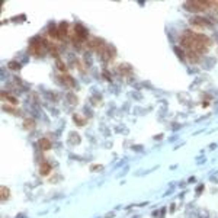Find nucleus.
I'll list each match as a JSON object with an SVG mask.
<instances>
[{
  "label": "nucleus",
  "instance_id": "nucleus-1",
  "mask_svg": "<svg viewBox=\"0 0 218 218\" xmlns=\"http://www.w3.org/2000/svg\"><path fill=\"white\" fill-rule=\"evenodd\" d=\"M182 45L186 47L191 52H196V54H202L205 52L208 45H210V39L205 38L204 35L199 34H193L191 31H188V34L182 38Z\"/></svg>",
  "mask_w": 218,
  "mask_h": 218
},
{
  "label": "nucleus",
  "instance_id": "nucleus-2",
  "mask_svg": "<svg viewBox=\"0 0 218 218\" xmlns=\"http://www.w3.org/2000/svg\"><path fill=\"white\" fill-rule=\"evenodd\" d=\"M76 36L79 38V41H83L87 38V31L82 25H76Z\"/></svg>",
  "mask_w": 218,
  "mask_h": 218
},
{
  "label": "nucleus",
  "instance_id": "nucleus-3",
  "mask_svg": "<svg viewBox=\"0 0 218 218\" xmlns=\"http://www.w3.org/2000/svg\"><path fill=\"white\" fill-rule=\"evenodd\" d=\"M42 51V45L41 44H38V41H34L31 44V52L35 54V55H39Z\"/></svg>",
  "mask_w": 218,
  "mask_h": 218
},
{
  "label": "nucleus",
  "instance_id": "nucleus-4",
  "mask_svg": "<svg viewBox=\"0 0 218 218\" xmlns=\"http://www.w3.org/2000/svg\"><path fill=\"white\" fill-rule=\"evenodd\" d=\"M39 148H41V150H50L51 148V141L50 140H48V138H41V140H39Z\"/></svg>",
  "mask_w": 218,
  "mask_h": 218
},
{
  "label": "nucleus",
  "instance_id": "nucleus-5",
  "mask_svg": "<svg viewBox=\"0 0 218 218\" xmlns=\"http://www.w3.org/2000/svg\"><path fill=\"white\" fill-rule=\"evenodd\" d=\"M192 25L201 29V28H205V26L208 25V23L205 22V19H201V17H195V19H192Z\"/></svg>",
  "mask_w": 218,
  "mask_h": 218
},
{
  "label": "nucleus",
  "instance_id": "nucleus-6",
  "mask_svg": "<svg viewBox=\"0 0 218 218\" xmlns=\"http://www.w3.org/2000/svg\"><path fill=\"white\" fill-rule=\"evenodd\" d=\"M39 173H41L42 176H48L51 173V166L48 163H42L41 167H39Z\"/></svg>",
  "mask_w": 218,
  "mask_h": 218
},
{
  "label": "nucleus",
  "instance_id": "nucleus-7",
  "mask_svg": "<svg viewBox=\"0 0 218 218\" xmlns=\"http://www.w3.org/2000/svg\"><path fill=\"white\" fill-rule=\"evenodd\" d=\"M0 193H2V201H5V199H8L9 195H10V192H9V189L6 188V186H2V189H0Z\"/></svg>",
  "mask_w": 218,
  "mask_h": 218
},
{
  "label": "nucleus",
  "instance_id": "nucleus-8",
  "mask_svg": "<svg viewBox=\"0 0 218 218\" xmlns=\"http://www.w3.org/2000/svg\"><path fill=\"white\" fill-rule=\"evenodd\" d=\"M58 29H60V35H61V36H66V35L68 34V25L67 23H61V25L58 26Z\"/></svg>",
  "mask_w": 218,
  "mask_h": 218
},
{
  "label": "nucleus",
  "instance_id": "nucleus-9",
  "mask_svg": "<svg viewBox=\"0 0 218 218\" xmlns=\"http://www.w3.org/2000/svg\"><path fill=\"white\" fill-rule=\"evenodd\" d=\"M50 35L52 36V38H60L61 35H60V29L55 26V28H51L50 29Z\"/></svg>",
  "mask_w": 218,
  "mask_h": 218
},
{
  "label": "nucleus",
  "instance_id": "nucleus-10",
  "mask_svg": "<svg viewBox=\"0 0 218 218\" xmlns=\"http://www.w3.org/2000/svg\"><path fill=\"white\" fill-rule=\"evenodd\" d=\"M23 125H25L26 129H31V128H34L35 126V122L34 121H31V119H26L25 122H23Z\"/></svg>",
  "mask_w": 218,
  "mask_h": 218
},
{
  "label": "nucleus",
  "instance_id": "nucleus-11",
  "mask_svg": "<svg viewBox=\"0 0 218 218\" xmlns=\"http://www.w3.org/2000/svg\"><path fill=\"white\" fill-rule=\"evenodd\" d=\"M3 98H8V101H10V103L17 105V99H16V98H13V96H10V95H6V93H3Z\"/></svg>",
  "mask_w": 218,
  "mask_h": 218
},
{
  "label": "nucleus",
  "instance_id": "nucleus-12",
  "mask_svg": "<svg viewBox=\"0 0 218 218\" xmlns=\"http://www.w3.org/2000/svg\"><path fill=\"white\" fill-rule=\"evenodd\" d=\"M9 67H10V68H13V70H16V68H19L20 66H19L17 63H9Z\"/></svg>",
  "mask_w": 218,
  "mask_h": 218
},
{
  "label": "nucleus",
  "instance_id": "nucleus-13",
  "mask_svg": "<svg viewBox=\"0 0 218 218\" xmlns=\"http://www.w3.org/2000/svg\"><path fill=\"white\" fill-rule=\"evenodd\" d=\"M58 68L61 70V71H66V67H64V64H63L61 61H58Z\"/></svg>",
  "mask_w": 218,
  "mask_h": 218
}]
</instances>
